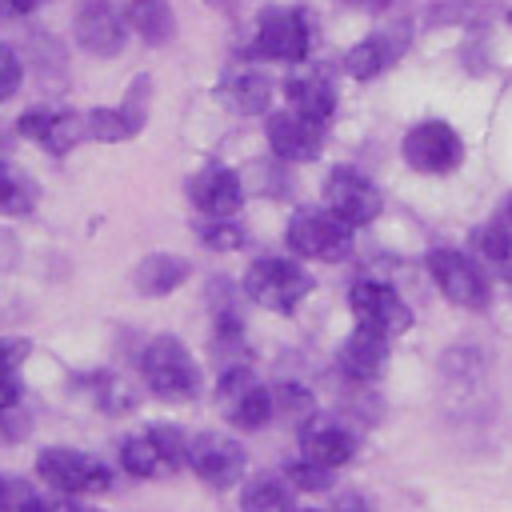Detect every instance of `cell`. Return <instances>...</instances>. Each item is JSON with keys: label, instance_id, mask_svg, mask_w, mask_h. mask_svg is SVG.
Masks as SVG:
<instances>
[{"label": "cell", "instance_id": "ba28073f", "mask_svg": "<svg viewBox=\"0 0 512 512\" xmlns=\"http://www.w3.org/2000/svg\"><path fill=\"white\" fill-rule=\"evenodd\" d=\"M348 308H352L360 328H372V332H380L388 340L412 328V308L384 280H356L352 292H348Z\"/></svg>", "mask_w": 512, "mask_h": 512}, {"label": "cell", "instance_id": "6da1fadb", "mask_svg": "<svg viewBox=\"0 0 512 512\" xmlns=\"http://www.w3.org/2000/svg\"><path fill=\"white\" fill-rule=\"evenodd\" d=\"M140 376L160 400H192L200 392V368L176 336H152L140 348Z\"/></svg>", "mask_w": 512, "mask_h": 512}, {"label": "cell", "instance_id": "e0dca14e", "mask_svg": "<svg viewBox=\"0 0 512 512\" xmlns=\"http://www.w3.org/2000/svg\"><path fill=\"white\" fill-rule=\"evenodd\" d=\"M352 456H356V436L348 428H340V424H308L300 432V460L304 464H316L324 472H336Z\"/></svg>", "mask_w": 512, "mask_h": 512}, {"label": "cell", "instance_id": "ac0fdd59", "mask_svg": "<svg viewBox=\"0 0 512 512\" xmlns=\"http://www.w3.org/2000/svg\"><path fill=\"white\" fill-rule=\"evenodd\" d=\"M284 96L296 112L328 124L332 112H336V88H332V76L324 68H300L284 80Z\"/></svg>", "mask_w": 512, "mask_h": 512}, {"label": "cell", "instance_id": "7a4b0ae2", "mask_svg": "<svg viewBox=\"0 0 512 512\" xmlns=\"http://www.w3.org/2000/svg\"><path fill=\"white\" fill-rule=\"evenodd\" d=\"M188 444H192V436H184L172 424L144 428V432H136L120 444V468L128 476H140V480L176 476L188 464Z\"/></svg>", "mask_w": 512, "mask_h": 512}, {"label": "cell", "instance_id": "9a60e30c", "mask_svg": "<svg viewBox=\"0 0 512 512\" xmlns=\"http://www.w3.org/2000/svg\"><path fill=\"white\" fill-rule=\"evenodd\" d=\"M188 200L212 220V216H236L240 204H244V192H240V180L232 168L224 164H204L192 180H188Z\"/></svg>", "mask_w": 512, "mask_h": 512}, {"label": "cell", "instance_id": "44dd1931", "mask_svg": "<svg viewBox=\"0 0 512 512\" xmlns=\"http://www.w3.org/2000/svg\"><path fill=\"white\" fill-rule=\"evenodd\" d=\"M188 280V260H180V256H168V252H152V256H144L140 260V268H136V288L144 292V296H168L176 284H184Z\"/></svg>", "mask_w": 512, "mask_h": 512}, {"label": "cell", "instance_id": "603a6c76", "mask_svg": "<svg viewBox=\"0 0 512 512\" xmlns=\"http://www.w3.org/2000/svg\"><path fill=\"white\" fill-rule=\"evenodd\" d=\"M240 512H292V492L284 476L260 472L240 488Z\"/></svg>", "mask_w": 512, "mask_h": 512}, {"label": "cell", "instance_id": "ab89813d", "mask_svg": "<svg viewBox=\"0 0 512 512\" xmlns=\"http://www.w3.org/2000/svg\"><path fill=\"white\" fill-rule=\"evenodd\" d=\"M508 20H512V12H508Z\"/></svg>", "mask_w": 512, "mask_h": 512}, {"label": "cell", "instance_id": "cb8c5ba5", "mask_svg": "<svg viewBox=\"0 0 512 512\" xmlns=\"http://www.w3.org/2000/svg\"><path fill=\"white\" fill-rule=\"evenodd\" d=\"M128 28H136L148 44H164L176 32L168 0H128Z\"/></svg>", "mask_w": 512, "mask_h": 512}, {"label": "cell", "instance_id": "83f0119b", "mask_svg": "<svg viewBox=\"0 0 512 512\" xmlns=\"http://www.w3.org/2000/svg\"><path fill=\"white\" fill-rule=\"evenodd\" d=\"M28 360V340H0V408L20 404V368Z\"/></svg>", "mask_w": 512, "mask_h": 512}, {"label": "cell", "instance_id": "8d00e7d4", "mask_svg": "<svg viewBox=\"0 0 512 512\" xmlns=\"http://www.w3.org/2000/svg\"><path fill=\"white\" fill-rule=\"evenodd\" d=\"M336 512H372V504H368L364 496H344V500L336 504Z\"/></svg>", "mask_w": 512, "mask_h": 512}, {"label": "cell", "instance_id": "e575fe53", "mask_svg": "<svg viewBox=\"0 0 512 512\" xmlns=\"http://www.w3.org/2000/svg\"><path fill=\"white\" fill-rule=\"evenodd\" d=\"M16 436H24V424L12 416V408H0V444H8Z\"/></svg>", "mask_w": 512, "mask_h": 512}, {"label": "cell", "instance_id": "8fae6325", "mask_svg": "<svg viewBox=\"0 0 512 512\" xmlns=\"http://www.w3.org/2000/svg\"><path fill=\"white\" fill-rule=\"evenodd\" d=\"M324 208H332L340 220H348L352 228L372 224L384 208L376 184L368 176H360L356 168H332L324 180Z\"/></svg>", "mask_w": 512, "mask_h": 512}, {"label": "cell", "instance_id": "4316f807", "mask_svg": "<svg viewBox=\"0 0 512 512\" xmlns=\"http://www.w3.org/2000/svg\"><path fill=\"white\" fill-rule=\"evenodd\" d=\"M476 244H480L484 260H488L504 280H512V220H504V216L488 220V224L480 228Z\"/></svg>", "mask_w": 512, "mask_h": 512}, {"label": "cell", "instance_id": "ffe728a7", "mask_svg": "<svg viewBox=\"0 0 512 512\" xmlns=\"http://www.w3.org/2000/svg\"><path fill=\"white\" fill-rule=\"evenodd\" d=\"M220 100H224L232 112H240V116H256V112H264L268 100H272V80H268L264 72H256V68H232V72L220 80Z\"/></svg>", "mask_w": 512, "mask_h": 512}, {"label": "cell", "instance_id": "74e56055", "mask_svg": "<svg viewBox=\"0 0 512 512\" xmlns=\"http://www.w3.org/2000/svg\"><path fill=\"white\" fill-rule=\"evenodd\" d=\"M500 216H504V220H512V196H508V204L500 208Z\"/></svg>", "mask_w": 512, "mask_h": 512}, {"label": "cell", "instance_id": "9c48e42d", "mask_svg": "<svg viewBox=\"0 0 512 512\" xmlns=\"http://www.w3.org/2000/svg\"><path fill=\"white\" fill-rule=\"evenodd\" d=\"M312 44V20L300 8H264L256 28V52L268 60L296 64L308 56Z\"/></svg>", "mask_w": 512, "mask_h": 512}, {"label": "cell", "instance_id": "52a82bcc", "mask_svg": "<svg viewBox=\"0 0 512 512\" xmlns=\"http://www.w3.org/2000/svg\"><path fill=\"white\" fill-rule=\"evenodd\" d=\"M428 272L436 280V288L444 292V300H452L456 308H488L492 288L488 276L480 272V264L456 248H432L428 252Z\"/></svg>", "mask_w": 512, "mask_h": 512}, {"label": "cell", "instance_id": "d6986e66", "mask_svg": "<svg viewBox=\"0 0 512 512\" xmlns=\"http://www.w3.org/2000/svg\"><path fill=\"white\" fill-rule=\"evenodd\" d=\"M336 360H340V372L344 376H352V380H376L384 372V364H388V336L356 324V332L340 344Z\"/></svg>", "mask_w": 512, "mask_h": 512}, {"label": "cell", "instance_id": "2e32d148", "mask_svg": "<svg viewBox=\"0 0 512 512\" xmlns=\"http://www.w3.org/2000/svg\"><path fill=\"white\" fill-rule=\"evenodd\" d=\"M20 132L28 140H36L40 148H48L52 156H64L80 144V136H88V120L76 116V112H48V108H36V112H24L20 116Z\"/></svg>", "mask_w": 512, "mask_h": 512}, {"label": "cell", "instance_id": "d6a6232c", "mask_svg": "<svg viewBox=\"0 0 512 512\" xmlns=\"http://www.w3.org/2000/svg\"><path fill=\"white\" fill-rule=\"evenodd\" d=\"M288 476H292L300 488H324V484H328V472H324V468H316V464H304V460H300V464H292V468H288Z\"/></svg>", "mask_w": 512, "mask_h": 512}, {"label": "cell", "instance_id": "4fadbf2b", "mask_svg": "<svg viewBox=\"0 0 512 512\" xmlns=\"http://www.w3.org/2000/svg\"><path fill=\"white\" fill-rule=\"evenodd\" d=\"M324 144V124L296 112V108H280L268 116V148L280 160H312Z\"/></svg>", "mask_w": 512, "mask_h": 512}, {"label": "cell", "instance_id": "5b68a950", "mask_svg": "<svg viewBox=\"0 0 512 512\" xmlns=\"http://www.w3.org/2000/svg\"><path fill=\"white\" fill-rule=\"evenodd\" d=\"M288 248L304 260H344L352 252V224L332 208H300L288 220Z\"/></svg>", "mask_w": 512, "mask_h": 512}, {"label": "cell", "instance_id": "f35d334b", "mask_svg": "<svg viewBox=\"0 0 512 512\" xmlns=\"http://www.w3.org/2000/svg\"><path fill=\"white\" fill-rule=\"evenodd\" d=\"M292 512H320V508H292Z\"/></svg>", "mask_w": 512, "mask_h": 512}, {"label": "cell", "instance_id": "3957f363", "mask_svg": "<svg viewBox=\"0 0 512 512\" xmlns=\"http://www.w3.org/2000/svg\"><path fill=\"white\" fill-rule=\"evenodd\" d=\"M244 292L268 312H296L300 300L312 292V276L288 256H264L244 272Z\"/></svg>", "mask_w": 512, "mask_h": 512}, {"label": "cell", "instance_id": "8992f818", "mask_svg": "<svg viewBox=\"0 0 512 512\" xmlns=\"http://www.w3.org/2000/svg\"><path fill=\"white\" fill-rule=\"evenodd\" d=\"M216 400L224 408V416L240 428V432H256L276 416V388H268L264 380L252 376V368L232 364L224 368L220 384H216Z\"/></svg>", "mask_w": 512, "mask_h": 512}, {"label": "cell", "instance_id": "7c38bea8", "mask_svg": "<svg viewBox=\"0 0 512 512\" xmlns=\"http://www.w3.org/2000/svg\"><path fill=\"white\" fill-rule=\"evenodd\" d=\"M188 468L212 488H232L244 476V448L224 432H200L188 444Z\"/></svg>", "mask_w": 512, "mask_h": 512}, {"label": "cell", "instance_id": "277c9868", "mask_svg": "<svg viewBox=\"0 0 512 512\" xmlns=\"http://www.w3.org/2000/svg\"><path fill=\"white\" fill-rule=\"evenodd\" d=\"M36 472L44 484H52L64 496H92V492H108L112 488V468L80 448L68 444H52L36 456Z\"/></svg>", "mask_w": 512, "mask_h": 512}, {"label": "cell", "instance_id": "f546056e", "mask_svg": "<svg viewBox=\"0 0 512 512\" xmlns=\"http://www.w3.org/2000/svg\"><path fill=\"white\" fill-rule=\"evenodd\" d=\"M200 240H204L208 248L228 252V248H240V244H244V228L232 224V216H212V224L200 228Z\"/></svg>", "mask_w": 512, "mask_h": 512}, {"label": "cell", "instance_id": "7402d4cb", "mask_svg": "<svg viewBox=\"0 0 512 512\" xmlns=\"http://www.w3.org/2000/svg\"><path fill=\"white\" fill-rule=\"evenodd\" d=\"M400 48H404V40H396V36H368V40H360L348 56H344V68L356 76V80H368V76H380L396 56H400Z\"/></svg>", "mask_w": 512, "mask_h": 512}, {"label": "cell", "instance_id": "484cf974", "mask_svg": "<svg viewBox=\"0 0 512 512\" xmlns=\"http://www.w3.org/2000/svg\"><path fill=\"white\" fill-rule=\"evenodd\" d=\"M84 120H88V136L92 140L112 144V140H128L140 128L144 116H140V108H96Z\"/></svg>", "mask_w": 512, "mask_h": 512}, {"label": "cell", "instance_id": "5bb4252c", "mask_svg": "<svg viewBox=\"0 0 512 512\" xmlns=\"http://www.w3.org/2000/svg\"><path fill=\"white\" fill-rule=\"evenodd\" d=\"M76 40L92 56H116L124 48V16L112 0H80L76 4Z\"/></svg>", "mask_w": 512, "mask_h": 512}, {"label": "cell", "instance_id": "836d02e7", "mask_svg": "<svg viewBox=\"0 0 512 512\" xmlns=\"http://www.w3.org/2000/svg\"><path fill=\"white\" fill-rule=\"evenodd\" d=\"M44 0H0V24H8V20H20V16H28V12H36Z\"/></svg>", "mask_w": 512, "mask_h": 512}, {"label": "cell", "instance_id": "d4e9b609", "mask_svg": "<svg viewBox=\"0 0 512 512\" xmlns=\"http://www.w3.org/2000/svg\"><path fill=\"white\" fill-rule=\"evenodd\" d=\"M32 208H36V180L24 168L0 160V216H24Z\"/></svg>", "mask_w": 512, "mask_h": 512}, {"label": "cell", "instance_id": "1f68e13d", "mask_svg": "<svg viewBox=\"0 0 512 512\" xmlns=\"http://www.w3.org/2000/svg\"><path fill=\"white\" fill-rule=\"evenodd\" d=\"M16 88H20V60L12 48L0 44V100H8Z\"/></svg>", "mask_w": 512, "mask_h": 512}, {"label": "cell", "instance_id": "d590c367", "mask_svg": "<svg viewBox=\"0 0 512 512\" xmlns=\"http://www.w3.org/2000/svg\"><path fill=\"white\" fill-rule=\"evenodd\" d=\"M48 512H100V508H92V504H84L80 496H64V500H56V504H48Z\"/></svg>", "mask_w": 512, "mask_h": 512}, {"label": "cell", "instance_id": "4dcf8cb0", "mask_svg": "<svg viewBox=\"0 0 512 512\" xmlns=\"http://www.w3.org/2000/svg\"><path fill=\"white\" fill-rule=\"evenodd\" d=\"M96 388V396H100V408H108V412H120V408H132V392H124V384L112 376H100V384H92Z\"/></svg>", "mask_w": 512, "mask_h": 512}, {"label": "cell", "instance_id": "30bf717a", "mask_svg": "<svg viewBox=\"0 0 512 512\" xmlns=\"http://www.w3.org/2000/svg\"><path fill=\"white\" fill-rule=\"evenodd\" d=\"M404 160H408L416 172L444 176V172H452V168L464 160V140L456 136L452 124H444V120H424V124H416V128L404 136Z\"/></svg>", "mask_w": 512, "mask_h": 512}, {"label": "cell", "instance_id": "f1b7e54d", "mask_svg": "<svg viewBox=\"0 0 512 512\" xmlns=\"http://www.w3.org/2000/svg\"><path fill=\"white\" fill-rule=\"evenodd\" d=\"M0 512H48L40 492L20 476H0Z\"/></svg>", "mask_w": 512, "mask_h": 512}]
</instances>
